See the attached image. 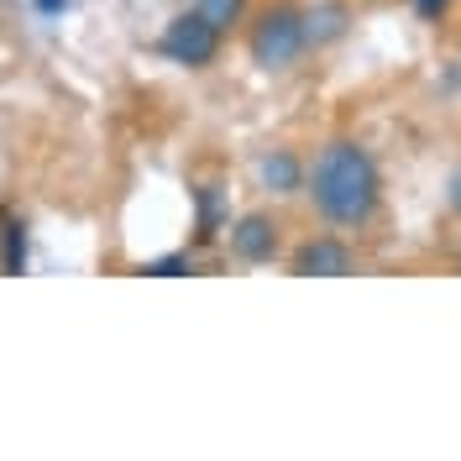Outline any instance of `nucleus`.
<instances>
[{
  "label": "nucleus",
  "mask_w": 461,
  "mask_h": 461,
  "mask_svg": "<svg viewBox=\"0 0 461 461\" xmlns=\"http://www.w3.org/2000/svg\"><path fill=\"white\" fill-rule=\"evenodd\" d=\"M304 37H310V22L288 5H267L262 22L252 27V58L262 68H288L294 58L304 53Z\"/></svg>",
  "instance_id": "obj_2"
},
{
  "label": "nucleus",
  "mask_w": 461,
  "mask_h": 461,
  "mask_svg": "<svg viewBox=\"0 0 461 461\" xmlns=\"http://www.w3.org/2000/svg\"><path fill=\"white\" fill-rule=\"evenodd\" d=\"M22 262H27L22 221H16V215H0V267H5V273H22Z\"/></svg>",
  "instance_id": "obj_6"
},
{
  "label": "nucleus",
  "mask_w": 461,
  "mask_h": 461,
  "mask_svg": "<svg viewBox=\"0 0 461 461\" xmlns=\"http://www.w3.org/2000/svg\"><path fill=\"white\" fill-rule=\"evenodd\" d=\"M262 184H267V189H278V194H288V189H299V163H294L288 152H278V158H267V163H262Z\"/></svg>",
  "instance_id": "obj_7"
},
{
  "label": "nucleus",
  "mask_w": 461,
  "mask_h": 461,
  "mask_svg": "<svg viewBox=\"0 0 461 461\" xmlns=\"http://www.w3.org/2000/svg\"><path fill=\"white\" fill-rule=\"evenodd\" d=\"M37 5H42V11H58V5H68V0H37Z\"/></svg>",
  "instance_id": "obj_11"
},
{
  "label": "nucleus",
  "mask_w": 461,
  "mask_h": 461,
  "mask_svg": "<svg viewBox=\"0 0 461 461\" xmlns=\"http://www.w3.org/2000/svg\"><path fill=\"white\" fill-rule=\"evenodd\" d=\"M194 11H200V16H204V22H210V27H221V32H226L230 22L241 16V0H200Z\"/></svg>",
  "instance_id": "obj_8"
},
{
  "label": "nucleus",
  "mask_w": 461,
  "mask_h": 461,
  "mask_svg": "<svg viewBox=\"0 0 461 461\" xmlns=\"http://www.w3.org/2000/svg\"><path fill=\"white\" fill-rule=\"evenodd\" d=\"M230 247H236V258H247V262H267L273 247H278V226L267 215H247L230 230Z\"/></svg>",
  "instance_id": "obj_4"
},
{
  "label": "nucleus",
  "mask_w": 461,
  "mask_h": 461,
  "mask_svg": "<svg viewBox=\"0 0 461 461\" xmlns=\"http://www.w3.org/2000/svg\"><path fill=\"white\" fill-rule=\"evenodd\" d=\"M451 200H456V204H461V178H456V189H451Z\"/></svg>",
  "instance_id": "obj_12"
},
{
  "label": "nucleus",
  "mask_w": 461,
  "mask_h": 461,
  "mask_svg": "<svg viewBox=\"0 0 461 461\" xmlns=\"http://www.w3.org/2000/svg\"><path fill=\"white\" fill-rule=\"evenodd\" d=\"M294 267H299V273H325V278H336V273H351V252H346L341 241H310V247H299Z\"/></svg>",
  "instance_id": "obj_5"
},
{
  "label": "nucleus",
  "mask_w": 461,
  "mask_h": 461,
  "mask_svg": "<svg viewBox=\"0 0 461 461\" xmlns=\"http://www.w3.org/2000/svg\"><path fill=\"white\" fill-rule=\"evenodd\" d=\"M414 5H420L425 22H440V11H446V0H414Z\"/></svg>",
  "instance_id": "obj_10"
},
{
  "label": "nucleus",
  "mask_w": 461,
  "mask_h": 461,
  "mask_svg": "<svg viewBox=\"0 0 461 461\" xmlns=\"http://www.w3.org/2000/svg\"><path fill=\"white\" fill-rule=\"evenodd\" d=\"M310 194H315L320 215L336 226H367L377 210V168L357 142H330L315 158L310 173Z\"/></svg>",
  "instance_id": "obj_1"
},
{
  "label": "nucleus",
  "mask_w": 461,
  "mask_h": 461,
  "mask_svg": "<svg viewBox=\"0 0 461 461\" xmlns=\"http://www.w3.org/2000/svg\"><path fill=\"white\" fill-rule=\"evenodd\" d=\"M142 273H158V278H173V273H189V262H184V258H163V262H147Z\"/></svg>",
  "instance_id": "obj_9"
},
{
  "label": "nucleus",
  "mask_w": 461,
  "mask_h": 461,
  "mask_svg": "<svg viewBox=\"0 0 461 461\" xmlns=\"http://www.w3.org/2000/svg\"><path fill=\"white\" fill-rule=\"evenodd\" d=\"M215 48H221V27H210L200 11H189V16L168 22V32H163V53H168L173 63H189V68L210 63Z\"/></svg>",
  "instance_id": "obj_3"
}]
</instances>
